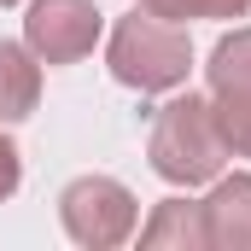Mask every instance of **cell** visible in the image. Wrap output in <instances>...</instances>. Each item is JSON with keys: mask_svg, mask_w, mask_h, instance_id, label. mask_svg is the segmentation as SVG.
Returning a JSON list of instances; mask_svg holds the SVG:
<instances>
[{"mask_svg": "<svg viewBox=\"0 0 251 251\" xmlns=\"http://www.w3.org/2000/svg\"><path fill=\"white\" fill-rule=\"evenodd\" d=\"M18 181H24V164H18V146L0 134V199H12L18 193Z\"/></svg>", "mask_w": 251, "mask_h": 251, "instance_id": "obj_10", "label": "cell"}, {"mask_svg": "<svg viewBox=\"0 0 251 251\" xmlns=\"http://www.w3.org/2000/svg\"><path fill=\"white\" fill-rule=\"evenodd\" d=\"M59 216H64V234L88 251H105V246H123L134 234V193L111 176H76L70 187L59 193Z\"/></svg>", "mask_w": 251, "mask_h": 251, "instance_id": "obj_3", "label": "cell"}, {"mask_svg": "<svg viewBox=\"0 0 251 251\" xmlns=\"http://www.w3.org/2000/svg\"><path fill=\"white\" fill-rule=\"evenodd\" d=\"M204 70H210V111L228 152L251 158V29L222 35Z\"/></svg>", "mask_w": 251, "mask_h": 251, "instance_id": "obj_4", "label": "cell"}, {"mask_svg": "<svg viewBox=\"0 0 251 251\" xmlns=\"http://www.w3.org/2000/svg\"><path fill=\"white\" fill-rule=\"evenodd\" d=\"M0 6H12V0H0Z\"/></svg>", "mask_w": 251, "mask_h": 251, "instance_id": "obj_11", "label": "cell"}, {"mask_svg": "<svg viewBox=\"0 0 251 251\" xmlns=\"http://www.w3.org/2000/svg\"><path fill=\"white\" fill-rule=\"evenodd\" d=\"M204 210V246L216 251H251V176H228L199 204Z\"/></svg>", "mask_w": 251, "mask_h": 251, "instance_id": "obj_6", "label": "cell"}, {"mask_svg": "<svg viewBox=\"0 0 251 251\" xmlns=\"http://www.w3.org/2000/svg\"><path fill=\"white\" fill-rule=\"evenodd\" d=\"M251 0H140L152 18H246Z\"/></svg>", "mask_w": 251, "mask_h": 251, "instance_id": "obj_9", "label": "cell"}, {"mask_svg": "<svg viewBox=\"0 0 251 251\" xmlns=\"http://www.w3.org/2000/svg\"><path fill=\"white\" fill-rule=\"evenodd\" d=\"M35 100H41V70H35V59L18 41H0V123L29 117Z\"/></svg>", "mask_w": 251, "mask_h": 251, "instance_id": "obj_8", "label": "cell"}, {"mask_svg": "<svg viewBox=\"0 0 251 251\" xmlns=\"http://www.w3.org/2000/svg\"><path fill=\"white\" fill-rule=\"evenodd\" d=\"M140 246L146 251H199L204 246V210L187 199H164L152 210V222L140 228Z\"/></svg>", "mask_w": 251, "mask_h": 251, "instance_id": "obj_7", "label": "cell"}, {"mask_svg": "<svg viewBox=\"0 0 251 251\" xmlns=\"http://www.w3.org/2000/svg\"><path fill=\"white\" fill-rule=\"evenodd\" d=\"M152 170L164 176V181H176V187H199V181H210L216 170H222V158H228V140H222V128H216V111L204 105V100H170V105H158V117H152Z\"/></svg>", "mask_w": 251, "mask_h": 251, "instance_id": "obj_1", "label": "cell"}, {"mask_svg": "<svg viewBox=\"0 0 251 251\" xmlns=\"http://www.w3.org/2000/svg\"><path fill=\"white\" fill-rule=\"evenodd\" d=\"M111 76L123 88H140V94H164V88H181L193 64V41L181 29H170L164 18L152 12H128L123 24L111 29Z\"/></svg>", "mask_w": 251, "mask_h": 251, "instance_id": "obj_2", "label": "cell"}, {"mask_svg": "<svg viewBox=\"0 0 251 251\" xmlns=\"http://www.w3.org/2000/svg\"><path fill=\"white\" fill-rule=\"evenodd\" d=\"M24 41L41 64H76L100 41V12L94 0H35L24 18Z\"/></svg>", "mask_w": 251, "mask_h": 251, "instance_id": "obj_5", "label": "cell"}]
</instances>
